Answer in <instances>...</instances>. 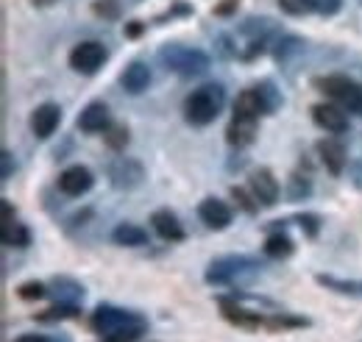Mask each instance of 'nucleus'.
I'll use <instances>...</instances> for the list:
<instances>
[{
    "label": "nucleus",
    "mask_w": 362,
    "mask_h": 342,
    "mask_svg": "<svg viewBox=\"0 0 362 342\" xmlns=\"http://www.w3.org/2000/svg\"><path fill=\"white\" fill-rule=\"evenodd\" d=\"M223 103H226L223 86H218V84L198 86V89L184 100V117H187V123H192V126H209V123L221 114Z\"/></svg>",
    "instance_id": "1"
},
{
    "label": "nucleus",
    "mask_w": 362,
    "mask_h": 342,
    "mask_svg": "<svg viewBox=\"0 0 362 342\" xmlns=\"http://www.w3.org/2000/svg\"><path fill=\"white\" fill-rule=\"evenodd\" d=\"M159 61L170 73L184 76V78L201 76V73L209 70V56L201 53V50H195V47H184V45H165L162 53H159Z\"/></svg>",
    "instance_id": "2"
},
{
    "label": "nucleus",
    "mask_w": 362,
    "mask_h": 342,
    "mask_svg": "<svg viewBox=\"0 0 362 342\" xmlns=\"http://www.w3.org/2000/svg\"><path fill=\"white\" fill-rule=\"evenodd\" d=\"M317 89H323L340 109L351 114H362V86L357 81L343 78V76H329L317 81Z\"/></svg>",
    "instance_id": "3"
},
{
    "label": "nucleus",
    "mask_w": 362,
    "mask_h": 342,
    "mask_svg": "<svg viewBox=\"0 0 362 342\" xmlns=\"http://www.w3.org/2000/svg\"><path fill=\"white\" fill-rule=\"evenodd\" d=\"M142 323L139 314H132V312H123V309H115V306H98L95 314H92V329L100 334V337H112L129 326H136Z\"/></svg>",
    "instance_id": "4"
},
{
    "label": "nucleus",
    "mask_w": 362,
    "mask_h": 342,
    "mask_svg": "<svg viewBox=\"0 0 362 342\" xmlns=\"http://www.w3.org/2000/svg\"><path fill=\"white\" fill-rule=\"evenodd\" d=\"M271 86H259V89H245L237 95L234 100V117H245V120H257L259 114H265L268 109L276 106L271 100Z\"/></svg>",
    "instance_id": "5"
},
{
    "label": "nucleus",
    "mask_w": 362,
    "mask_h": 342,
    "mask_svg": "<svg viewBox=\"0 0 362 342\" xmlns=\"http://www.w3.org/2000/svg\"><path fill=\"white\" fill-rule=\"evenodd\" d=\"M245 270H257V261H251V259H245V256L218 259V261L209 264L206 281H209V284H228V281H234V278H237L240 273H245Z\"/></svg>",
    "instance_id": "6"
},
{
    "label": "nucleus",
    "mask_w": 362,
    "mask_h": 342,
    "mask_svg": "<svg viewBox=\"0 0 362 342\" xmlns=\"http://www.w3.org/2000/svg\"><path fill=\"white\" fill-rule=\"evenodd\" d=\"M106 61V47L100 42H81L73 47L70 53V67L84 73V76H92L98 73V67Z\"/></svg>",
    "instance_id": "7"
},
{
    "label": "nucleus",
    "mask_w": 362,
    "mask_h": 342,
    "mask_svg": "<svg viewBox=\"0 0 362 342\" xmlns=\"http://www.w3.org/2000/svg\"><path fill=\"white\" fill-rule=\"evenodd\" d=\"M109 178L115 181L117 189H134L142 181V165L134 159H115L109 165Z\"/></svg>",
    "instance_id": "8"
},
{
    "label": "nucleus",
    "mask_w": 362,
    "mask_h": 342,
    "mask_svg": "<svg viewBox=\"0 0 362 342\" xmlns=\"http://www.w3.org/2000/svg\"><path fill=\"white\" fill-rule=\"evenodd\" d=\"M313 117L320 129L332 131V134H343L349 129L346 109H340L337 103H317V106H313Z\"/></svg>",
    "instance_id": "9"
},
{
    "label": "nucleus",
    "mask_w": 362,
    "mask_h": 342,
    "mask_svg": "<svg viewBox=\"0 0 362 342\" xmlns=\"http://www.w3.org/2000/svg\"><path fill=\"white\" fill-rule=\"evenodd\" d=\"M90 187H92V172L87 167H81V165L67 167V170L59 175V189L64 195H70V198H78V195L90 192Z\"/></svg>",
    "instance_id": "10"
},
{
    "label": "nucleus",
    "mask_w": 362,
    "mask_h": 342,
    "mask_svg": "<svg viewBox=\"0 0 362 342\" xmlns=\"http://www.w3.org/2000/svg\"><path fill=\"white\" fill-rule=\"evenodd\" d=\"M251 192H254L257 204L273 206L279 201V181L273 178L271 170H254L251 172Z\"/></svg>",
    "instance_id": "11"
},
{
    "label": "nucleus",
    "mask_w": 362,
    "mask_h": 342,
    "mask_svg": "<svg viewBox=\"0 0 362 342\" xmlns=\"http://www.w3.org/2000/svg\"><path fill=\"white\" fill-rule=\"evenodd\" d=\"M62 123V109L56 103H42L34 114H31V131L40 136V139H47L53 131L59 129Z\"/></svg>",
    "instance_id": "12"
},
{
    "label": "nucleus",
    "mask_w": 362,
    "mask_h": 342,
    "mask_svg": "<svg viewBox=\"0 0 362 342\" xmlns=\"http://www.w3.org/2000/svg\"><path fill=\"white\" fill-rule=\"evenodd\" d=\"M317 153H320V162L323 167L332 172V175H340L346 170V148L337 142V139H320L317 142Z\"/></svg>",
    "instance_id": "13"
},
{
    "label": "nucleus",
    "mask_w": 362,
    "mask_h": 342,
    "mask_svg": "<svg viewBox=\"0 0 362 342\" xmlns=\"http://www.w3.org/2000/svg\"><path fill=\"white\" fill-rule=\"evenodd\" d=\"M198 214H201V220L209 228H226L228 223H231V209H228L223 201H218V198H206L198 206Z\"/></svg>",
    "instance_id": "14"
},
{
    "label": "nucleus",
    "mask_w": 362,
    "mask_h": 342,
    "mask_svg": "<svg viewBox=\"0 0 362 342\" xmlns=\"http://www.w3.org/2000/svg\"><path fill=\"white\" fill-rule=\"evenodd\" d=\"M109 126H112V123H109V109H106L103 103H90V106L81 112V117H78V129L87 131V134L106 131Z\"/></svg>",
    "instance_id": "15"
},
{
    "label": "nucleus",
    "mask_w": 362,
    "mask_h": 342,
    "mask_svg": "<svg viewBox=\"0 0 362 342\" xmlns=\"http://www.w3.org/2000/svg\"><path fill=\"white\" fill-rule=\"evenodd\" d=\"M151 225H153V231H156L162 240H170V242H179V240H184V228H181V223L176 220V214H170L168 209L153 212V217H151Z\"/></svg>",
    "instance_id": "16"
},
{
    "label": "nucleus",
    "mask_w": 362,
    "mask_h": 342,
    "mask_svg": "<svg viewBox=\"0 0 362 342\" xmlns=\"http://www.w3.org/2000/svg\"><path fill=\"white\" fill-rule=\"evenodd\" d=\"M120 84L126 86L132 95H139V92H145L148 84H151V70H148L142 61H134V64H129L126 73L120 76Z\"/></svg>",
    "instance_id": "17"
},
{
    "label": "nucleus",
    "mask_w": 362,
    "mask_h": 342,
    "mask_svg": "<svg viewBox=\"0 0 362 342\" xmlns=\"http://www.w3.org/2000/svg\"><path fill=\"white\" fill-rule=\"evenodd\" d=\"M228 142L231 145H237V148H245V145H251L254 142V136H257V120H245V117H234L231 120V126L226 131Z\"/></svg>",
    "instance_id": "18"
},
{
    "label": "nucleus",
    "mask_w": 362,
    "mask_h": 342,
    "mask_svg": "<svg viewBox=\"0 0 362 342\" xmlns=\"http://www.w3.org/2000/svg\"><path fill=\"white\" fill-rule=\"evenodd\" d=\"M115 242H117V245H126V248H136V245H145V242H148V234H145L139 225L123 223V225L115 228Z\"/></svg>",
    "instance_id": "19"
},
{
    "label": "nucleus",
    "mask_w": 362,
    "mask_h": 342,
    "mask_svg": "<svg viewBox=\"0 0 362 342\" xmlns=\"http://www.w3.org/2000/svg\"><path fill=\"white\" fill-rule=\"evenodd\" d=\"M31 242V234H28V228L23 225V223H3V245H8V248H25Z\"/></svg>",
    "instance_id": "20"
},
{
    "label": "nucleus",
    "mask_w": 362,
    "mask_h": 342,
    "mask_svg": "<svg viewBox=\"0 0 362 342\" xmlns=\"http://www.w3.org/2000/svg\"><path fill=\"white\" fill-rule=\"evenodd\" d=\"M265 254L273 259H284L293 254V242L284 237V234H273L268 237V242H265Z\"/></svg>",
    "instance_id": "21"
},
{
    "label": "nucleus",
    "mask_w": 362,
    "mask_h": 342,
    "mask_svg": "<svg viewBox=\"0 0 362 342\" xmlns=\"http://www.w3.org/2000/svg\"><path fill=\"white\" fill-rule=\"evenodd\" d=\"M142 334H145V320L136 323V326L123 329V331H117V334H112V337H103V342H136Z\"/></svg>",
    "instance_id": "22"
},
{
    "label": "nucleus",
    "mask_w": 362,
    "mask_h": 342,
    "mask_svg": "<svg viewBox=\"0 0 362 342\" xmlns=\"http://www.w3.org/2000/svg\"><path fill=\"white\" fill-rule=\"evenodd\" d=\"M126 142H129V129L126 126H109L106 129V145L109 148L120 151V148H126Z\"/></svg>",
    "instance_id": "23"
},
{
    "label": "nucleus",
    "mask_w": 362,
    "mask_h": 342,
    "mask_svg": "<svg viewBox=\"0 0 362 342\" xmlns=\"http://www.w3.org/2000/svg\"><path fill=\"white\" fill-rule=\"evenodd\" d=\"M78 312H76V306H70V303H59V306H53V309H47L40 314V320H64V317H76Z\"/></svg>",
    "instance_id": "24"
},
{
    "label": "nucleus",
    "mask_w": 362,
    "mask_h": 342,
    "mask_svg": "<svg viewBox=\"0 0 362 342\" xmlns=\"http://www.w3.org/2000/svg\"><path fill=\"white\" fill-rule=\"evenodd\" d=\"M17 295L23 300H40L45 293V284H40V281H28V284H23L20 290H17Z\"/></svg>",
    "instance_id": "25"
},
{
    "label": "nucleus",
    "mask_w": 362,
    "mask_h": 342,
    "mask_svg": "<svg viewBox=\"0 0 362 342\" xmlns=\"http://www.w3.org/2000/svg\"><path fill=\"white\" fill-rule=\"evenodd\" d=\"M279 6H281V11L298 17V14H307L313 8V0H279Z\"/></svg>",
    "instance_id": "26"
},
{
    "label": "nucleus",
    "mask_w": 362,
    "mask_h": 342,
    "mask_svg": "<svg viewBox=\"0 0 362 342\" xmlns=\"http://www.w3.org/2000/svg\"><path fill=\"white\" fill-rule=\"evenodd\" d=\"M343 6V0H313V8L320 14H337Z\"/></svg>",
    "instance_id": "27"
},
{
    "label": "nucleus",
    "mask_w": 362,
    "mask_h": 342,
    "mask_svg": "<svg viewBox=\"0 0 362 342\" xmlns=\"http://www.w3.org/2000/svg\"><path fill=\"white\" fill-rule=\"evenodd\" d=\"M231 195H234V201H240V206H243L245 212H254V209H257V206H254V204H257V198H248L240 187H234V189H231Z\"/></svg>",
    "instance_id": "28"
},
{
    "label": "nucleus",
    "mask_w": 362,
    "mask_h": 342,
    "mask_svg": "<svg viewBox=\"0 0 362 342\" xmlns=\"http://www.w3.org/2000/svg\"><path fill=\"white\" fill-rule=\"evenodd\" d=\"M290 187H293V192H290L293 198H304V195L310 192V184H307V181H301L298 175H296V178L290 181Z\"/></svg>",
    "instance_id": "29"
},
{
    "label": "nucleus",
    "mask_w": 362,
    "mask_h": 342,
    "mask_svg": "<svg viewBox=\"0 0 362 342\" xmlns=\"http://www.w3.org/2000/svg\"><path fill=\"white\" fill-rule=\"evenodd\" d=\"M95 11H98V14H106V17H115V14H117V6H115V0H98Z\"/></svg>",
    "instance_id": "30"
},
{
    "label": "nucleus",
    "mask_w": 362,
    "mask_h": 342,
    "mask_svg": "<svg viewBox=\"0 0 362 342\" xmlns=\"http://www.w3.org/2000/svg\"><path fill=\"white\" fill-rule=\"evenodd\" d=\"M237 3H240V0H223V3L215 8V14H218V17H226V14H231V11L237 8Z\"/></svg>",
    "instance_id": "31"
},
{
    "label": "nucleus",
    "mask_w": 362,
    "mask_h": 342,
    "mask_svg": "<svg viewBox=\"0 0 362 342\" xmlns=\"http://www.w3.org/2000/svg\"><path fill=\"white\" fill-rule=\"evenodd\" d=\"M0 162H3V172H0V175H3V178H8V175H11V170H14V165H11V153H8V151H3Z\"/></svg>",
    "instance_id": "32"
},
{
    "label": "nucleus",
    "mask_w": 362,
    "mask_h": 342,
    "mask_svg": "<svg viewBox=\"0 0 362 342\" xmlns=\"http://www.w3.org/2000/svg\"><path fill=\"white\" fill-rule=\"evenodd\" d=\"M0 209H3V223H11V220H14V214H11V204H8V201H3V204H0Z\"/></svg>",
    "instance_id": "33"
},
{
    "label": "nucleus",
    "mask_w": 362,
    "mask_h": 342,
    "mask_svg": "<svg viewBox=\"0 0 362 342\" xmlns=\"http://www.w3.org/2000/svg\"><path fill=\"white\" fill-rule=\"evenodd\" d=\"M14 342H47V340L40 337V334H23V337H17Z\"/></svg>",
    "instance_id": "34"
},
{
    "label": "nucleus",
    "mask_w": 362,
    "mask_h": 342,
    "mask_svg": "<svg viewBox=\"0 0 362 342\" xmlns=\"http://www.w3.org/2000/svg\"><path fill=\"white\" fill-rule=\"evenodd\" d=\"M129 34H132V37H136V34H139V23H132V28H129Z\"/></svg>",
    "instance_id": "35"
},
{
    "label": "nucleus",
    "mask_w": 362,
    "mask_h": 342,
    "mask_svg": "<svg viewBox=\"0 0 362 342\" xmlns=\"http://www.w3.org/2000/svg\"><path fill=\"white\" fill-rule=\"evenodd\" d=\"M34 6H50V3H56V0H31Z\"/></svg>",
    "instance_id": "36"
}]
</instances>
